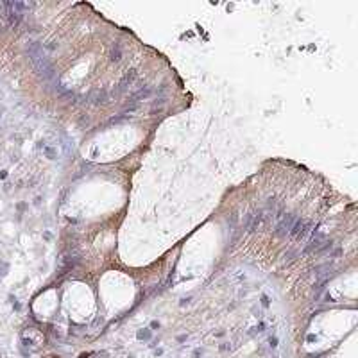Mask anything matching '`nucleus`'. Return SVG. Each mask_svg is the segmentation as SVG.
<instances>
[{
    "mask_svg": "<svg viewBox=\"0 0 358 358\" xmlns=\"http://www.w3.org/2000/svg\"><path fill=\"white\" fill-rule=\"evenodd\" d=\"M294 220H295V215L294 213H288V215H283V218L279 220V224L276 226V236H285L286 233L290 231V227H292V224H294Z\"/></svg>",
    "mask_w": 358,
    "mask_h": 358,
    "instance_id": "nucleus-1",
    "label": "nucleus"
},
{
    "mask_svg": "<svg viewBox=\"0 0 358 358\" xmlns=\"http://www.w3.org/2000/svg\"><path fill=\"white\" fill-rule=\"evenodd\" d=\"M152 95H154V90H152V88H149V86H142L136 93H133V95H131L129 104H138V102H142V100L149 99V97H152Z\"/></svg>",
    "mask_w": 358,
    "mask_h": 358,
    "instance_id": "nucleus-2",
    "label": "nucleus"
},
{
    "mask_svg": "<svg viewBox=\"0 0 358 358\" xmlns=\"http://www.w3.org/2000/svg\"><path fill=\"white\" fill-rule=\"evenodd\" d=\"M77 261H79V258L73 256V254H65V256H61V258H59V270H61V272H68V270H72V269L77 265Z\"/></svg>",
    "mask_w": 358,
    "mask_h": 358,
    "instance_id": "nucleus-3",
    "label": "nucleus"
},
{
    "mask_svg": "<svg viewBox=\"0 0 358 358\" xmlns=\"http://www.w3.org/2000/svg\"><path fill=\"white\" fill-rule=\"evenodd\" d=\"M322 242H324V236H322V235H317V236L313 235V238H312V240L308 242V245L304 247V252H310V251H317V249H319V247L322 245Z\"/></svg>",
    "mask_w": 358,
    "mask_h": 358,
    "instance_id": "nucleus-4",
    "label": "nucleus"
},
{
    "mask_svg": "<svg viewBox=\"0 0 358 358\" xmlns=\"http://www.w3.org/2000/svg\"><path fill=\"white\" fill-rule=\"evenodd\" d=\"M304 224H306V220H304V218H299V220H295V224H292V227H290L288 235H290V236H297V235L301 233V229L304 227Z\"/></svg>",
    "mask_w": 358,
    "mask_h": 358,
    "instance_id": "nucleus-5",
    "label": "nucleus"
},
{
    "mask_svg": "<svg viewBox=\"0 0 358 358\" xmlns=\"http://www.w3.org/2000/svg\"><path fill=\"white\" fill-rule=\"evenodd\" d=\"M134 77H136V72L134 70H129L125 75H124V79H122V82H120V90H125L133 81H134Z\"/></svg>",
    "mask_w": 358,
    "mask_h": 358,
    "instance_id": "nucleus-6",
    "label": "nucleus"
},
{
    "mask_svg": "<svg viewBox=\"0 0 358 358\" xmlns=\"http://www.w3.org/2000/svg\"><path fill=\"white\" fill-rule=\"evenodd\" d=\"M88 100H91V102H102V100H106V91L104 90H95L88 97Z\"/></svg>",
    "mask_w": 358,
    "mask_h": 358,
    "instance_id": "nucleus-7",
    "label": "nucleus"
},
{
    "mask_svg": "<svg viewBox=\"0 0 358 358\" xmlns=\"http://www.w3.org/2000/svg\"><path fill=\"white\" fill-rule=\"evenodd\" d=\"M109 59L115 61V63H118V61L122 59V48H120V45H115V47H113V50H111V54H109Z\"/></svg>",
    "mask_w": 358,
    "mask_h": 358,
    "instance_id": "nucleus-8",
    "label": "nucleus"
},
{
    "mask_svg": "<svg viewBox=\"0 0 358 358\" xmlns=\"http://www.w3.org/2000/svg\"><path fill=\"white\" fill-rule=\"evenodd\" d=\"M45 154H47V158H50V159H56V150H54V149H50V147H45Z\"/></svg>",
    "mask_w": 358,
    "mask_h": 358,
    "instance_id": "nucleus-9",
    "label": "nucleus"
},
{
    "mask_svg": "<svg viewBox=\"0 0 358 358\" xmlns=\"http://www.w3.org/2000/svg\"><path fill=\"white\" fill-rule=\"evenodd\" d=\"M149 337H150L149 331H140V333H138V338H149Z\"/></svg>",
    "mask_w": 358,
    "mask_h": 358,
    "instance_id": "nucleus-10",
    "label": "nucleus"
},
{
    "mask_svg": "<svg viewBox=\"0 0 358 358\" xmlns=\"http://www.w3.org/2000/svg\"><path fill=\"white\" fill-rule=\"evenodd\" d=\"M261 301H263V306H269V297H267V295H263Z\"/></svg>",
    "mask_w": 358,
    "mask_h": 358,
    "instance_id": "nucleus-11",
    "label": "nucleus"
}]
</instances>
